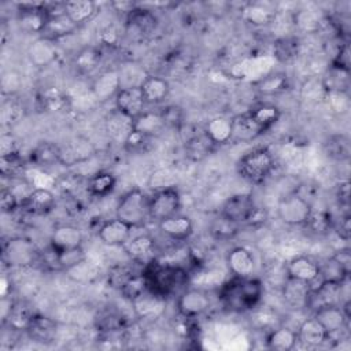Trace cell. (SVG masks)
I'll return each instance as SVG.
<instances>
[{
    "instance_id": "680465c9",
    "label": "cell",
    "mask_w": 351,
    "mask_h": 351,
    "mask_svg": "<svg viewBox=\"0 0 351 351\" xmlns=\"http://www.w3.org/2000/svg\"><path fill=\"white\" fill-rule=\"evenodd\" d=\"M21 84H22L21 74L16 73L15 70H8L1 77V90L4 95L12 96L15 92L19 90Z\"/></svg>"
},
{
    "instance_id": "484cf974",
    "label": "cell",
    "mask_w": 351,
    "mask_h": 351,
    "mask_svg": "<svg viewBox=\"0 0 351 351\" xmlns=\"http://www.w3.org/2000/svg\"><path fill=\"white\" fill-rule=\"evenodd\" d=\"M298 341L303 343L307 347L322 346L330 336L322 328V325L314 318H306L298 328Z\"/></svg>"
},
{
    "instance_id": "9c48e42d",
    "label": "cell",
    "mask_w": 351,
    "mask_h": 351,
    "mask_svg": "<svg viewBox=\"0 0 351 351\" xmlns=\"http://www.w3.org/2000/svg\"><path fill=\"white\" fill-rule=\"evenodd\" d=\"M210 295L200 288H185L177 298V310L184 318H197L208 311Z\"/></svg>"
},
{
    "instance_id": "ab89813d",
    "label": "cell",
    "mask_w": 351,
    "mask_h": 351,
    "mask_svg": "<svg viewBox=\"0 0 351 351\" xmlns=\"http://www.w3.org/2000/svg\"><path fill=\"white\" fill-rule=\"evenodd\" d=\"M133 128L154 138L166 129V125L163 122L160 112L144 111L133 119Z\"/></svg>"
},
{
    "instance_id": "91938a15",
    "label": "cell",
    "mask_w": 351,
    "mask_h": 351,
    "mask_svg": "<svg viewBox=\"0 0 351 351\" xmlns=\"http://www.w3.org/2000/svg\"><path fill=\"white\" fill-rule=\"evenodd\" d=\"M19 206L18 195L8 188H3L0 192V207L3 213H14Z\"/></svg>"
},
{
    "instance_id": "52a82bcc",
    "label": "cell",
    "mask_w": 351,
    "mask_h": 351,
    "mask_svg": "<svg viewBox=\"0 0 351 351\" xmlns=\"http://www.w3.org/2000/svg\"><path fill=\"white\" fill-rule=\"evenodd\" d=\"M256 211L258 208H256L254 196L251 193L243 192V193H234L229 196L223 202L219 215L230 222L240 225V223L252 221Z\"/></svg>"
},
{
    "instance_id": "8d00e7d4",
    "label": "cell",
    "mask_w": 351,
    "mask_h": 351,
    "mask_svg": "<svg viewBox=\"0 0 351 351\" xmlns=\"http://www.w3.org/2000/svg\"><path fill=\"white\" fill-rule=\"evenodd\" d=\"M100 62H101V51L97 47L89 45V47H84L77 52L73 60V66L80 74L86 75L93 73L99 67Z\"/></svg>"
},
{
    "instance_id": "7a4b0ae2",
    "label": "cell",
    "mask_w": 351,
    "mask_h": 351,
    "mask_svg": "<svg viewBox=\"0 0 351 351\" xmlns=\"http://www.w3.org/2000/svg\"><path fill=\"white\" fill-rule=\"evenodd\" d=\"M143 273L147 278L148 289L165 299L173 296L176 292L181 293L189 281L185 269L176 265L158 263L155 259L149 261Z\"/></svg>"
},
{
    "instance_id": "4316f807",
    "label": "cell",
    "mask_w": 351,
    "mask_h": 351,
    "mask_svg": "<svg viewBox=\"0 0 351 351\" xmlns=\"http://www.w3.org/2000/svg\"><path fill=\"white\" fill-rule=\"evenodd\" d=\"M147 104H159L170 93L169 81L159 75H147L140 85Z\"/></svg>"
},
{
    "instance_id": "7c38bea8",
    "label": "cell",
    "mask_w": 351,
    "mask_h": 351,
    "mask_svg": "<svg viewBox=\"0 0 351 351\" xmlns=\"http://www.w3.org/2000/svg\"><path fill=\"white\" fill-rule=\"evenodd\" d=\"M132 229V226L121 219L111 218L100 225L97 237L107 247H123L130 240Z\"/></svg>"
},
{
    "instance_id": "d6986e66",
    "label": "cell",
    "mask_w": 351,
    "mask_h": 351,
    "mask_svg": "<svg viewBox=\"0 0 351 351\" xmlns=\"http://www.w3.org/2000/svg\"><path fill=\"white\" fill-rule=\"evenodd\" d=\"M121 89V77L118 70H107L100 73L92 82L90 90L97 101L114 99Z\"/></svg>"
},
{
    "instance_id": "30bf717a",
    "label": "cell",
    "mask_w": 351,
    "mask_h": 351,
    "mask_svg": "<svg viewBox=\"0 0 351 351\" xmlns=\"http://www.w3.org/2000/svg\"><path fill=\"white\" fill-rule=\"evenodd\" d=\"M37 258V250L34 244L23 237L10 239L3 248V259L10 266H26L34 262Z\"/></svg>"
},
{
    "instance_id": "b9f144b4",
    "label": "cell",
    "mask_w": 351,
    "mask_h": 351,
    "mask_svg": "<svg viewBox=\"0 0 351 351\" xmlns=\"http://www.w3.org/2000/svg\"><path fill=\"white\" fill-rule=\"evenodd\" d=\"M126 254L134 261H143L152 255L155 250V241L148 234H140L129 240L125 245Z\"/></svg>"
},
{
    "instance_id": "7bdbcfd3",
    "label": "cell",
    "mask_w": 351,
    "mask_h": 351,
    "mask_svg": "<svg viewBox=\"0 0 351 351\" xmlns=\"http://www.w3.org/2000/svg\"><path fill=\"white\" fill-rule=\"evenodd\" d=\"M106 129L108 134L117 140H123L129 134V132L133 129V119L123 115L118 110H114L106 119Z\"/></svg>"
},
{
    "instance_id": "11a10c76",
    "label": "cell",
    "mask_w": 351,
    "mask_h": 351,
    "mask_svg": "<svg viewBox=\"0 0 351 351\" xmlns=\"http://www.w3.org/2000/svg\"><path fill=\"white\" fill-rule=\"evenodd\" d=\"M306 226H308L317 234H325L333 228V221L330 214L326 211H318V213L313 211Z\"/></svg>"
},
{
    "instance_id": "d590c367",
    "label": "cell",
    "mask_w": 351,
    "mask_h": 351,
    "mask_svg": "<svg viewBox=\"0 0 351 351\" xmlns=\"http://www.w3.org/2000/svg\"><path fill=\"white\" fill-rule=\"evenodd\" d=\"M41 106L45 111L60 114L66 112L71 107V99L66 92H63L59 88H48L41 95Z\"/></svg>"
},
{
    "instance_id": "03108f58",
    "label": "cell",
    "mask_w": 351,
    "mask_h": 351,
    "mask_svg": "<svg viewBox=\"0 0 351 351\" xmlns=\"http://www.w3.org/2000/svg\"><path fill=\"white\" fill-rule=\"evenodd\" d=\"M333 256L348 270L351 271V251L350 248H341L333 254Z\"/></svg>"
},
{
    "instance_id": "ba28073f",
    "label": "cell",
    "mask_w": 351,
    "mask_h": 351,
    "mask_svg": "<svg viewBox=\"0 0 351 351\" xmlns=\"http://www.w3.org/2000/svg\"><path fill=\"white\" fill-rule=\"evenodd\" d=\"M18 7V25L26 33H44L48 12L47 3L44 1H23L16 3Z\"/></svg>"
},
{
    "instance_id": "f5cc1de1",
    "label": "cell",
    "mask_w": 351,
    "mask_h": 351,
    "mask_svg": "<svg viewBox=\"0 0 351 351\" xmlns=\"http://www.w3.org/2000/svg\"><path fill=\"white\" fill-rule=\"evenodd\" d=\"M151 140H152V137H149L145 133L133 128L129 132V134L126 136V138L123 140L122 145H123V149L129 154H143V152L148 151Z\"/></svg>"
},
{
    "instance_id": "f546056e",
    "label": "cell",
    "mask_w": 351,
    "mask_h": 351,
    "mask_svg": "<svg viewBox=\"0 0 351 351\" xmlns=\"http://www.w3.org/2000/svg\"><path fill=\"white\" fill-rule=\"evenodd\" d=\"M296 343H298V333L296 330L288 326L273 328L266 335V346L270 350L289 351L295 348Z\"/></svg>"
},
{
    "instance_id": "7402d4cb",
    "label": "cell",
    "mask_w": 351,
    "mask_h": 351,
    "mask_svg": "<svg viewBox=\"0 0 351 351\" xmlns=\"http://www.w3.org/2000/svg\"><path fill=\"white\" fill-rule=\"evenodd\" d=\"M351 70L341 69L335 64H328L319 84L324 93H348Z\"/></svg>"
},
{
    "instance_id": "6da1fadb",
    "label": "cell",
    "mask_w": 351,
    "mask_h": 351,
    "mask_svg": "<svg viewBox=\"0 0 351 351\" xmlns=\"http://www.w3.org/2000/svg\"><path fill=\"white\" fill-rule=\"evenodd\" d=\"M263 284L255 277H232L226 284L222 285L219 296L229 307L234 311H248L261 303L263 298Z\"/></svg>"
},
{
    "instance_id": "bcb514c9",
    "label": "cell",
    "mask_w": 351,
    "mask_h": 351,
    "mask_svg": "<svg viewBox=\"0 0 351 351\" xmlns=\"http://www.w3.org/2000/svg\"><path fill=\"white\" fill-rule=\"evenodd\" d=\"M147 289H148V284H147V278H145L144 273L130 274L119 287V292H121L122 298L130 303L134 299H137L141 293H144Z\"/></svg>"
},
{
    "instance_id": "ac0fdd59",
    "label": "cell",
    "mask_w": 351,
    "mask_h": 351,
    "mask_svg": "<svg viewBox=\"0 0 351 351\" xmlns=\"http://www.w3.org/2000/svg\"><path fill=\"white\" fill-rule=\"evenodd\" d=\"M25 332L34 343L51 344L56 339L58 324L45 315L34 314Z\"/></svg>"
},
{
    "instance_id": "94428289",
    "label": "cell",
    "mask_w": 351,
    "mask_h": 351,
    "mask_svg": "<svg viewBox=\"0 0 351 351\" xmlns=\"http://www.w3.org/2000/svg\"><path fill=\"white\" fill-rule=\"evenodd\" d=\"M328 97V106L332 111L344 114L348 111L350 101H348V93H325Z\"/></svg>"
},
{
    "instance_id": "d4e9b609",
    "label": "cell",
    "mask_w": 351,
    "mask_h": 351,
    "mask_svg": "<svg viewBox=\"0 0 351 351\" xmlns=\"http://www.w3.org/2000/svg\"><path fill=\"white\" fill-rule=\"evenodd\" d=\"M203 133L210 138L214 145H223L232 141L233 122L228 117H214L204 125Z\"/></svg>"
},
{
    "instance_id": "836d02e7",
    "label": "cell",
    "mask_w": 351,
    "mask_h": 351,
    "mask_svg": "<svg viewBox=\"0 0 351 351\" xmlns=\"http://www.w3.org/2000/svg\"><path fill=\"white\" fill-rule=\"evenodd\" d=\"M95 154V147L86 138H75L66 148H62V163L73 165L89 159Z\"/></svg>"
},
{
    "instance_id": "44dd1931",
    "label": "cell",
    "mask_w": 351,
    "mask_h": 351,
    "mask_svg": "<svg viewBox=\"0 0 351 351\" xmlns=\"http://www.w3.org/2000/svg\"><path fill=\"white\" fill-rule=\"evenodd\" d=\"M84 234L80 228L74 225L56 226L49 239V245L56 251H66L82 247Z\"/></svg>"
},
{
    "instance_id": "5b68a950",
    "label": "cell",
    "mask_w": 351,
    "mask_h": 351,
    "mask_svg": "<svg viewBox=\"0 0 351 351\" xmlns=\"http://www.w3.org/2000/svg\"><path fill=\"white\" fill-rule=\"evenodd\" d=\"M311 213V203L296 192L282 196L277 203V215L280 221L288 226L306 225Z\"/></svg>"
},
{
    "instance_id": "2e32d148",
    "label": "cell",
    "mask_w": 351,
    "mask_h": 351,
    "mask_svg": "<svg viewBox=\"0 0 351 351\" xmlns=\"http://www.w3.org/2000/svg\"><path fill=\"white\" fill-rule=\"evenodd\" d=\"M226 265L233 277L244 278L252 276L255 269V259L248 248L237 245L228 252Z\"/></svg>"
},
{
    "instance_id": "4dcf8cb0",
    "label": "cell",
    "mask_w": 351,
    "mask_h": 351,
    "mask_svg": "<svg viewBox=\"0 0 351 351\" xmlns=\"http://www.w3.org/2000/svg\"><path fill=\"white\" fill-rule=\"evenodd\" d=\"M77 27L78 26L64 12H60L48 16V22L43 34L44 37L56 41L59 38L73 34L77 30Z\"/></svg>"
},
{
    "instance_id": "3957f363",
    "label": "cell",
    "mask_w": 351,
    "mask_h": 351,
    "mask_svg": "<svg viewBox=\"0 0 351 351\" xmlns=\"http://www.w3.org/2000/svg\"><path fill=\"white\" fill-rule=\"evenodd\" d=\"M115 218L132 228L144 226L149 219V196L140 188H132L121 196L115 207Z\"/></svg>"
},
{
    "instance_id": "f1b7e54d",
    "label": "cell",
    "mask_w": 351,
    "mask_h": 351,
    "mask_svg": "<svg viewBox=\"0 0 351 351\" xmlns=\"http://www.w3.org/2000/svg\"><path fill=\"white\" fill-rule=\"evenodd\" d=\"M247 112L254 121V123L262 130V133L273 128L281 117L280 108L273 103H259L254 106L251 110H248Z\"/></svg>"
},
{
    "instance_id": "6125c7cd",
    "label": "cell",
    "mask_w": 351,
    "mask_h": 351,
    "mask_svg": "<svg viewBox=\"0 0 351 351\" xmlns=\"http://www.w3.org/2000/svg\"><path fill=\"white\" fill-rule=\"evenodd\" d=\"M335 229H336V233L337 236L344 240V241H348L350 237H351V215L348 213L343 214L339 223L335 225Z\"/></svg>"
},
{
    "instance_id": "db71d44e",
    "label": "cell",
    "mask_w": 351,
    "mask_h": 351,
    "mask_svg": "<svg viewBox=\"0 0 351 351\" xmlns=\"http://www.w3.org/2000/svg\"><path fill=\"white\" fill-rule=\"evenodd\" d=\"M85 259H86V256H85L82 247L66 250V251H56V266L64 271Z\"/></svg>"
},
{
    "instance_id": "603a6c76",
    "label": "cell",
    "mask_w": 351,
    "mask_h": 351,
    "mask_svg": "<svg viewBox=\"0 0 351 351\" xmlns=\"http://www.w3.org/2000/svg\"><path fill=\"white\" fill-rule=\"evenodd\" d=\"M158 26V19L152 10L136 5L126 14V27L129 32L145 36L152 33Z\"/></svg>"
},
{
    "instance_id": "f35d334b",
    "label": "cell",
    "mask_w": 351,
    "mask_h": 351,
    "mask_svg": "<svg viewBox=\"0 0 351 351\" xmlns=\"http://www.w3.org/2000/svg\"><path fill=\"white\" fill-rule=\"evenodd\" d=\"M233 122V136L232 140L236 141H251L256 137L262 136V130L254 123L248 112L240 114L234 118H232Z\"/></svg>"
},
{
    "instance_id": "7dc6e473",
    "label": "cell",
    "mask_w": 351,
    "mask_h": 351,
    "mask_svg": "<svg viewBox=\"0 0 351 351\" xmlns=\"http://www.w3.org/2000/svg\"><path fill=\"white\" fill-rule=\"evenodd\" d=\"M324 19L313 10H299L293 15V25L303 33H317L322 27Z\"/></svg>"
},
{
    "instance_id": "d6a6232c",
    "label": "cell",
    "mask_w": 351,
    "mask_h": 351,
    "mask_svg": "<svg viewBox=\"0 0 351 351\" xmlns=\"http://www.w3.org/2000/svg\"><path fill=\"white\" fill-rule=\"evenodd\" d=\"M97 5L92 0H69L64 1V14L77 25H82L92 19Z\"/></svg>"
},
{
    "instance_id": "e575fe53",
    "label": "cell",
    "mask_w": 351,
    "mask_h": 351,
    "mask_svg": "<svg viewBox=\"0 0 351 351\" xmlns=\"http://www.w3.org/2000/svg\"><path fill=\"white\" fill-rule=\"evenodd\" d=\"M117 178L111 171L100 170L88 180V193L93 197H106L115 189Z\"/></svg>"
},
{
    "instance_id": "e0dca14e",
    "label": "cell",
    "mask_w": 351,
    "mask_h": 351,
    "mask_svg": "<svg viewBox=\"0 0 351 351\" xmlns=\"http://www.w3.org/2000/svg\"><path fill=\"white\" fill-rule=\"evenodd\" d=\"M27 58L36 67H48L58 58L56 41L44 36L36 38L27 48Z\"/></svg>"
},
{
    "instance_id": "816d5d0a",
    "label": "cell",
    "mask_w": 351,
    "mask_h": 351,
    "mask_svg": "<svg viewBox=\"0 0 351 351\" xmlns=\"http://www.w3.org/2000/svg\"><path fill=\"white\" fill-rule=\"evenodd\" d=\"M0 171L8 178H21L25 173V162L19 156V152L0 156Z\"/></svg>"
},
{
    "instance_id": "9f6ffc18",
    "label": "cell",
    "mask_w": 351,
    "mask_h": 351,
    "mask_svg": "<svg viewBox=\"0 0 351 351\" xmlns=\"http://www.w3.org/2000/svg\"><path fill=\"white\" fill-rule=\"evenodd\" d=\"M237 230H239V225L237 223L230 222V221L225 219L221 215L211 225V234L215 239H219V240L232 239L237 233Z\"/></svg>"
},
{
    "instance_id": "277c9868",
    "label": "cell",
    "mask_w": 351,
    "mask_h": 351,
    "mask_svg": "<svg viewBox=\"0 0 351 351\" xmlns=\"http://www.w3.org/2000/svg\"><path fill=\"white\" fill-rule=\"evenodd\" d=\"M237 173L251 184H262L269 178L274 169V158L265 147L254 148L245 152L236 163Z\"/></svg>"
},
{
    "instance_id": "681fc988",
    "label": "cell",
    "mask_w": 351,
    "mask_h": 351,
    "mask_svg": "<svg viewBox=\"0 0 351 351\" xmlns=\"http://www.w3.org/2000/svg\"><path fill=\"white\" fill-rule=\"evenodd\" d=\"M34 313L23 306V304H19V303H15L11 306L10 311H8V315H7V321L11 326V329L14 330H26L30 319L33 318Z\"/></svg>"
},
{
    "instance_id": "f907efd6",
    "label": "cell",
    "mask_w": 351,
    "mask_h": 351,
    "mask_svg": "<svg viewBox=\"0 0 351 351\" xmlns=\"http://www.w3.org/2000/svg\"><path fill=\"white\" fill-rule=\"evenodd\" d=\"M241 15L248 23H252V25H256V26L267 25L274 18L273 11L261 5V4H247L243 8Z\"/></svg>"
},
{
    "instance_id": "f6af8a7d",
    "label": "cell",
    "mask_w": 351,
    "mask_h": 351,
    "mask_svg": "<svg viewBox=\"0 0 351 351\" xmlns=\"http://www.w3.org/2000/svg\"><path fill=\"white\" fill-rule=\"evenodd\" d=\"M256 90L265 96L278 95L288 89V77L284 73H273L256 82Z\"/></svg>"
},
{
    "instance_id": "83f0119b",
    "label": "cell",
    "mask_w": 351,
    "mask_h": 351,
    "mask_svg": "<svg viewBox=\"0 0 351 351\" xmlns=\"http://www.w3.org/2000/svg\"><path fill=\"white\" fill-rule=\"evenodd\" d=\"M30 162L37 167L62 163V148L52 141H40L30 152Z\"/></svg>"
},
{
    "instance_id": "9a60e30c",
    "label": "cell",
    "mask_w": 351,
    "mask_h": 351,
    "mask_svg": "<svg viewBox=\"0 0 351 351\" xmlns=\"http://www.w3.org/2000/svg\"><path fill=\"white\" fill-rule=\"evenodd\" d=\"M313 317L322 325L329 336L346 329L348 324V318L340 304H322L314 310Z\"/></svg>"
},
{
    "instance_id": "be15d7a7",
    "label": "cell",
    "mask_w": 351,
    "mask_h": 351,
    "mask_svg": "<svg viewBox=\"0 0 351 351\" xmlns=\"http://www.w3.org/2000/svg\"><path fill=\"white\" fill-rule=\"evenodd\" d=\"M0 151H1L0 156L18 152V144H16V140L12 134L4 133L1 136V138H0Z\"/></svg>"
},
{
    "instance_id": "ffe728a7",
    "label": "cell",
    "mask_w": 351,
    "mask_h": 351,
    "mask_svg": "<svg viewBox=\"0 0 351 351\" xmlns=\"http://www.w3.org/2000/svg\"><path fill=\"white\" fill-rule=\"evenodd\" d=\"M159 230L174 241H185L193 233V222L189 217L176 214L158 222Z\"/></svg>"
},
{
    "instance_id": "8fae6325",
    "label": "cell",
    "mask_w": 351,
    "mask_h": 351,
    "mask_svg": "<svg viewBox=\"0 0 351 351\" xmlns=\"http://www.w3.org/2000/svg\"><path fill=\"white\" fill-rule=\"evenodd\" d=\"M114 103H115V110L129 117L130 119H134L141 112H144L147 106L140 86L121 88L114 97Z\"/></svg>"
},
{
    "instance_id": "74e56055",
    "label": "cell",
    "mask_w": 351,
    "mask_h": 351,
    "mask_svg": "<svg viewBox=\"0 0 351 351\" xmlns=\"http://www.w3.org/2000/svg\"><path fill=\"white\" fill-rule=\"evenodd\" d=\"M348 276L350 271L333 255L319 265V282L343 285L348 280Z\"/></svg>"
},
{
    "instance_id": "8992f818",
    "label": "cell",
    "mask_w": 351,
    "mask_h": 351,
    "mask_svg": "<svg viewBox=\"0 0 351 351\" xmlns=\"http://www.w3.org/2000/svg\"><path fill=\"white\" fill-rule=\"evenodd\" d=\"M181 195L176 186H165L149 196V217L159 222L180 213Z\"/></svg>"
},
{
    "instance_id": "c3c4849f",
    "label": "cell",
    "mask_w": 351,
    "mask_h": 351,
    "mask_svg": "<svg viewBox=\"0 0 351 351\" xmlns=\"http://www.w3.org/2000/svg\"><path fill=\"white\" fill-rule=\"evenodd\" d=\"M215 145L210 141V138L202 133L199 136H193L186 141L185 149H186V155L193 159V160H200L204 156L210 155V152L213 151Z\"/></svg>"
},
{
    "instance_id": "6f0895ef",
    "label": "cell",
    "mask_w": 351,
    "mask_h": 351,
    "mask_svg": "<svg viewBox=\"0 0 351 351\" xmlns=\"http://www.w3.org/2000/svg\"><path fill=\"white\" fill-rule=\"evenodd\" d=\"M166 128L178 129L184 123V111L178 106H166L160 111Z\"/></svg>"
},
{
    "instance_id": "1f68e13d",
    "label": "cell",
    "mask_w": 351,
    "mask_h": 351,
    "mask_svg": "<svg viewBox=\"0 0 351 351\" xmlns=\"http://www.w3.org/2000/svg\"><path fill=\"white\" fill-rule=\"evenodd\" d=\"M23 204L34 214H47L55 206V195L48 188H34L27 193Z\"/></svg>"
},
{
    "instance_id": "cb8c5ba5",
    "label": "cell",
    "mask_w": 351,
    "mask_h": 351,
    "mask_svg": "<svg viewBox=\"0 0 351 351\" xmlns=\"http://www.w3.org/2000/svg\"><path fill=\"white\" fill-rule=\"evenodd\" d=\"M311 295V285L304 281L287 277L282 285V298L285 303L295 310L307 307Z\"/></svg>"
},
{
    "instance_id": "4fadbf2b",
    "label": "cell",
    "mask_w": 351,
    "mask_h": 351,
    "mask_svg": "<svg viewBox=\"0 0 351 351\" xmlns=\"http://www.w3.org/2000/svg\"><path fill=\"white\" fill-rule=\"evenodd\" d=\"M285 273L289 278L304 281L313 285L319 276V263H317L310 256L296 255L287 262Z\"/></svg>"
},
{
    "instance_id": "60d3db41",
    "label": "cell",
    "mask_w": 351,
    "mask_h": 351,
    "mask_svg": "<svg viewBox=\"0 0 351 351\" xmlns=\"http://www.w3.org/2000/svg\"><path fill=\"white\" fill-rule=\"evenodd\" d=\"M325 152L329 158L337 162H346L351 156V144L347 134H332L324 144Z\"/></svg>"
},
{
    "instance_id": "5bb4252c",
    "label": "cell",
    "mask_w": 351,
    "mask_h": 351,
    "mask_svg": "<svg viewBox=\"0 0 351 351\" xmlns=\"http://www.w3.org/2000/svg\"><path fill=\"white\" fill-rule=\"evenodd\" d=\"M133 313L137 318L141 319H155L158 318L166 307V299L149 289L141 293L132 303Z\"/></svg>"
},
{
    "instance_id": "e7e4bbea",
    "label": "cell",
    "mask_w": 351,
    "mask_h": 351,
    "mask_svg": "<svg viewBox=\"0 0 351 351\" xmlns=\"http://www.w3.org/2000/svg\"><path fill=\"white\" fill-rule=\"evenodd\" d=\"M336 199L339 206L348 207L350 206V181H340L336 188Z\"/></svg>"
},
{
    "instance_id": "ee69618b",
    "label": "cell",
    "mask_w": 351,
    "mask_h": 351,
    "mask_svg": "<svg viewBox=\"0 0 351 351\" xmlns=\"http://www.w3.org/2000/svg\"><path fill=\"white\" fill-rule=\"evenodd\" d=\"M300 51V43L295 36L280 37L273 43V55L278 62L287 63L298 56Z\"/></svg>"
}]
</instances>
